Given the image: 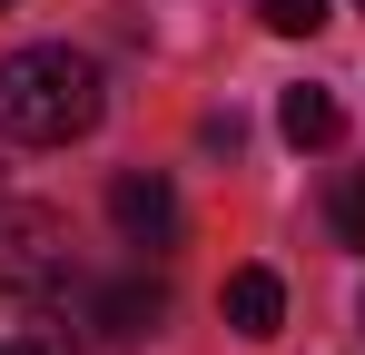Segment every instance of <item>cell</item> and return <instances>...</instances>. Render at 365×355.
<instances>
[{"label": "cell", "mask_w": 365, "mask_h": 355, "mask_svg": "<svg viewBox=\"0 0 365 355\" xmlns=\"http://www.w3.org/2000/svg\"><path fill=\"white\" fill-rule=\"evenodd\" d=\"M109 109V89H99V59L69 50V40H30V50L0 59V138H20V148H69V138H89Z\"/></svg>", "instance_id": "1"}, {"label": "cell", "mask_w": 365, "mask_h": 355, "mask_svg": "<svg viewBox=\"0 0 365 355\" xmlns=\"http://www.w3.org/2000/svg\"><path fill=\"white\" fill-rule=\"evenodd\" d=\"M69 277H79V257H69V217H50V207H20V197H0V306L60 296Z\"/></svg>", "instance_id": "2"}, {"label": "cell", "mask_w": 365, "mask_h": 355, "mask_svg": "<svg viewBox=\"0 0 365 355\" xmlns=\"http://www.w3.org/2000/svg\"><path fill=\"white\" fill-rule=\"evenodd\" d=\"M109 217H119L128 247H178V187L158 168H119L109 178Z\"/></svg>", "instance_id": "3"}, {"label": "cell", "mask_w": 365, "mask_h": 355, "mask_svg": "<svg viewBox=\"0 0 365 355\" xmlns=\"http://www.w3.org/2000/svg\"><path fill=\"white\" fill-rule=\"evenodd\" d=\"M69 296H79V326H89V346H128V336H148L158 326V287H79L69 277Z\"/></svg>", "instance_id": "4"}, {"label": "cell", "mask_w": 365, "mask_h": 355, "mask_svg": "<svg viewBox=\"0 0 365 355\" xmlns=\"http://www.w3.org/2000/svg\"><path fill=\"white\" fill-rule=\"evenodd\" d=\"M217 306H227V326H237L247 346H267V336L287 326V287H277V267H237V277L217 287Z\"/></svg>", "instance_id": "5"}, {"label": "cell", "mask_w": 365, "mask_h": 355, "mask_svg": "<svg viewBox=\"0 0 365 355\" xmlns=\"http://www.w3.org/2000/svg\"><path fill=\"white\" fill-rule=\"evenodd\" d=\"M277 128H287L297 148H336L346 109H336V89H287V99H277Z\"/></svg>", "instance_id": "6"}, {"label": "cell", "mask_w": 365, "mask_h": 355, "mask_svg": "<svg viewBox=\"0 0 365 355\" xmlns=\"http://www.w3.org/2000/svg\"><path fill=\"white\" fill-rule=\"evenodd\" d=\"M326 217H336V237H346V247H365V168H346L336 187H326Z\"/></svg>", "instance_id": "7"}, {"label": "cell", "mask_w": 365, "mask_h": 355, "mask_svg": "<svg viewBox=\"0 0 365 355\" xmlns=\"http://www.w3.org/2000/svg\"><path fill=\"white\" fill-rule=\"evenodd\" d=\"M257 20H267L277 40H316V30H326V0H257Z\"/></svg>", "instance_id": "8"}, {"label": "cell", "mask_w": 365, "mask_h": 355, "mask_svg": "<svg viewBox=\"0 0 365 355\" xmlns=\"http://www.w3.org/2000/svg\"><path fill=\"white\" fill-rule=\"evenodd\" d=\"M0 355H50V346H40V336H0Z\"/></svg>", "instance_id": "9"}]
</instances>
